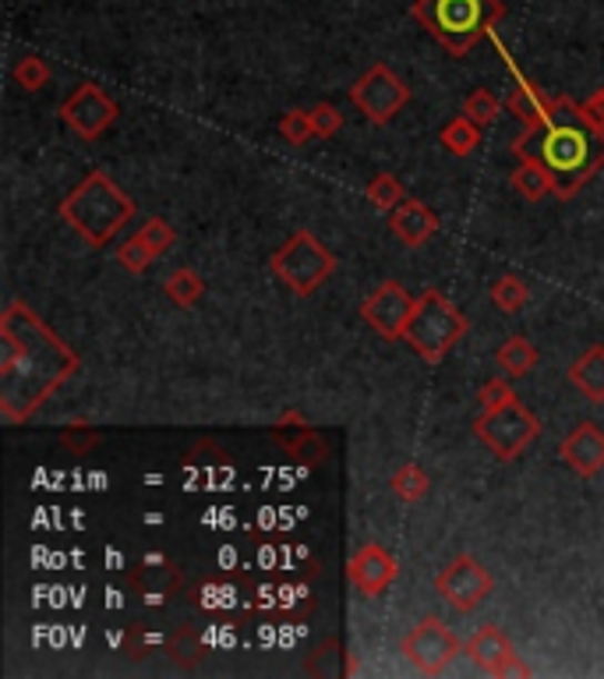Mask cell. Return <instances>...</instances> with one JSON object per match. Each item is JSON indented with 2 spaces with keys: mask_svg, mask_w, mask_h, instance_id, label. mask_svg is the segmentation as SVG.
I'll return each instance as SVG.
<instances>
[{
  "mask_svg": "<svg viewBox=\"0 0 604 679\" xmlns=\"http://www.w3.org/2000/svg\"><path fill=\"white\" fill-rule=\"evenodd\" d=\"M78 355L26 301L0 316V418L22 425L78 372Z\"/></svg>",
  "mask_w": 604,
  "mask_h": 679,
  "instance_id": "cell-1",
  "label": "cell"
},
{
  "mask_svg": "<svg viewBox=\"0 0 604 679\" xmlns=\"http://www.w3.org/2000/svg\"><path fill=\"white\" fill-rule=\"evenodd\" d=\"M541 163L552 170L555 199H562V202H570L576 191L604 167V128H594L587 118H583L580 100L558 96L555 121L544 128Z\"/></svg>",
  "mask_w": 604,
  "mask_h": 679,
  "instance_id": "cell-2",
  "label": "cell"
},
{
  "mask_svg": "<svg viewBox=\"0 0 604 679\" xmlns=\"http://www.w3.org/2000/svg\"><path fill=\"white\" fill-rule=\"evenodd\" d=\"M57 217L89 248H103L134 217V202L107 170H89L57 206Z\"/></svg>",
  "mask_w": 604,
  "mask_h": 679,
  "instance_id": "cell-3",
  "label": "cell"
},
{
  "mask_svg": "<svg viewBox=\"0 0 604 679\" xmlns=\"http://www.w3.org/2000/svg\"><path fill=\"white\" fill-rule=\"evenodd\" d=\"M414 22L432 32L445 53L466 57L484 36L502 22V0H417L411 8Z\"/></svg>",
  "mask_w": 604,
  "mask_h": 679,
  "instance_id": "cell-4",
  "label": "cell"
},
{
  "mask_svg": "<svg viewBox=\"0 0 604 679\" xmlns=\"http://www.w3.org/2000/svg\"><path fill=\"white\" fill-rule=\"evenodd\" d=\"M466 329H471V322H466L463 308L445 298L442 290L427 287L414 301V316L406 322L403 343L411 347L424 365H439L466 337Z\"/></svg>",
  "mask_w": 604,
  "mask_h": 679,
  "instance_id": "cell-5",
  "label": "cell"
},
{
  "mask_svg": "<svg viewBox=\"0 0 604 679\" xmlns=\"http://www.w3.org/2000/svg\"><path fill=\"white\" fill-rule=\"evenodd\" d=\"M333 269H336V256L311 234V230H298V234L283 248L272 251V259H269V273L283 287L294 290L298 298L315 294V290L333 277Z\"/></svg>",
  "mask_w": 604,
  "mask_h": 679,
  "instance_id": "cell-6",
  "label": "cell"
},
{
  "mask_svg": "<svg viewBox=\"0 0 604 679\" xmlns=\"http://www.w3.org/2000/svg\"><path fill=\"white\" fill-rule=\"evenodd\" d=\"M474 436L499 460L510 463V460H520L523 450L541 436V418L520 397H513L510 403L495 407V411H481L474 418Z\"/></svg>",
  "mask_w": 604,
  "mask_h": 679,
  "instance_id": "cell-7",
  "label": "cell"
},
{
  "mask_svg": "<svg viewBox=\"0 0 604 679\" xmlns=\"http://www.w3.org/2000/svg\"><path fill=\"white\" fill-rule=\"evenodd\" d=\"M400 655L421 676H442L456 662V655H463V640L445 627L439 616H424L421 623H414L400 640Z\"/></svg>",
  "mask_w": 604,
  "mask_h": 679,
  "instance_id": "cell-8",
  "label": "cell"
},
{
  "mask_svg": "<svg viewBox=\"0 0 604 679\" xmlns=\"http://www.w3.org/2000/svg\"><path fill=\"white\" fill-rule=\"evenodd\" d=\"M350 103H354L368 121L382 128L411 103V86H406L393 68L379 61L350 86Z\"/></svg>",
  "mask_w": 604,
  "mask_h": 679,
  "instance_id": "cell-9",
  "label": "cell"
},
{
  "mask_svg": "<svg viewBox=\"0 0 604 679\" xmlns=\"http://www.w3.org/2000/svg\"><path fill=\"white\" fill-rule=\"evenodd\" d=\"M435 591L445 606H453L456 612H474L481 601H489L495 591V577L474 556H456L450 559L435 577Z\"/></svg>",
  "mask_w": 604,
  "mask_h": 679,
  "instance_id": "cell-10",
  "label": "cell"
},
{
  "mask_svg": "<svg viewBox=\"0 0 604 679\" xmlns=\"http://www.w3.org/2000/svg\"><path fill=\"white\" fill-rule=\"evenodd\" d=\"M57 113H61V121L78 134V139L95 142V139H103L107 128L117 118H121V107H117L95 82H82V86H74V92L61 103Z\"/></svg>",
  "mask_w": 604,
  "mask_h": 679,
  "instance_id": "cell-11",
  "label": "cell"
},
{
  "mask_svg": "<svg viewBox=\"0 0 604 679\" xmlns=\"http://www.w3.org/2000/svg\"><path fill=\"white\" fill-rule=\"evenodd\" d=\"M414 294L396 280H385L361 301V319L385 340H403L406 322L414 316Z\"/></svg>",
  "mask_w": 604,
  "mask_h": 679,
  "instance_id": "cell-12",
  "label": "cell"
},
{
  "mask_svg": "<svg viewBox=\"0 0 604 679\" xmlns=\"http://www.w3.org/2000/svg\"><path fill=\"white\" fill-rule=\"evenodd\" d=\"M463 655L471 658V666L481 669L484 676H495V679H505V676H531V669L520 662V655L513 648V640L505 637L499 627H481L474 630L471 637L463 640Z\"/></svg>",
  "mask_w": 604,
  "mask_h": 679,
  "instance_id": "cell-13",
  "label": "cell"
},
{
  "mask_svg": "<svg viewBox=\"0 0 604 679\" xmlns=\"http://www.w3.org/2000/svg\"><path fill=\"white\" fill-rule=\"evenodd\" d=\"M346 577H350V585H354L358 595L379 598L400 577V562L385 546H379V541H368V546H361L354 556L346 559Z\"/></svg>",
  "mask_w": 604,
  "mask_h": 679,
  "instance_id": "cell-14",
  "label": "cell"
},
{
  "mask_svg": "<svg viewBox=\"0 0 604 679\" xmlns=\"http://www.w3.org/2000/svg\"><path fill=\"white\" fill-rule=\"evenodd\" d=\"M558 457L580 478H597L604 471V432L594 421H580L576 429L558 442Z\"/></svg>",
  "mask_w": 604,
  "mask_h": 679,
  "instance_id": "cell-15",
  "label": "cell"
},
{
  "mask_svg": "<svg viewBox=\"0 0 604 679\" xmlns=\"http://www.w3.org/2000/svg\"><path fill=\"white\" fill-rule=\"evenodd\" d=\"M128 585L145 601H167L181 591V570H178V562H170L167 556L152 552L128 570Z\"/></svg>",
  "mask_w": 604,
  "mask_h": 679,
  "instance_id": "cell-16",
  "label": "cell"
},
{
  "mask_svg": "<svg viewBox=\"0 0 604 679\" xmlns=\"http://www.w3.org/2000/svg\"><path fill=\"white\" fill-rule=\"evenodd\" d=\"M389 230L406 248H421L439 234V212L421 199H403L389 212Z\"/></svg>",
  "mask_w": 604,
  "mask_h": 679,
  "instance_id": "cell-17",
  "label": "cell"
},
{
  "mask_svg": "<svg viewBox=\"0 0 604 679\" xmlns=\"http://www.w3.org/2000/svg\"><path fill=\"white\" fill-rule=\"evenodd\" d=\"M272 439H276L290 457H301V460H322V453H325L322 436L311 429L298 411L283 415L276 425H272Z\"/></svg>",
  "mask_w": 604,
  "mask_h": 679,
  "instance_id": "cell-18",
  "label": "cell"
},
{
  "mask_svg": "<svg viewBox=\"0 0 604 679\" xmlns=\"http://www.w3.org/2000/svg\"><path fill=\"white\" fill-rule=\"evenodd\" d=\"M570 382H573L587 400L604 403V343L587 347V351H583V355L570 365Z\"/></svg>",
  "mask_w": 604,
  "mask_h": 679,
  "instance_id": "cell-19",
  "label": "cell"
},
{
  "mask_svg": "<svg viewBox=\"0 0 604 679\" xmlns=\"http://www.w3.org/2000/svg\"><path fill=\"white\" fill-rule=\"evenodd\" d=\"M537 361H541L537 347H534L527 337H520V333L505 337V340L499 343V351H495V365H499V372H502L505 379L531 376L534 368H537Z\"/></svg>",
  "mask_w": 604,
  "mask_h": 679,
  "instance_id": "cell-20",
  "label": "cell"
},
{
  "mask_svg": "<svg viewBox=\"0 0 604 679\" xmlns=\"http://www.w3.org/2000/svg\"><path fill=\"white\" fill-rule=\"evenodd\" d=\"M304 672L311 676H354V662H350V651L340 637H329L325 645H319L311 651V658L304 662Z\"/></svg>",
  "mask_w": 604,
  "mask_h": 679,
  "instance_id": "cell-21",
  "label": "cell"
},
{
  "mask_svg": "<svg viewBox=\"0 0 604 679\" xmlns=\"http://www.w3.org/2000/svg\"><path fill=\"white\" fill-rule=\"evenodd\" d=\"M513 191L527 199V202H544L548 196H555L552 170L544 167V163H520L513 170Z\"/></svg>",
  "mask_w": 604,
  "mask_h": 679,
  "instance_id": "cell-22",
  "label": "cell"
},
{
  "mask_svg": "<svg viewBox=\"0 0 604 679\" xmlns=\"http://www.w3.org/2000/svg\"><path fill=\"white\" fill-rule=\"evenodd\" d=\"M481 124H474L471 118H453L450 124L442 128V134H439V142H442V149L450 152V157H456V160H466L471 157V152L481 146Z\"/></svg>",
  "mask_w": 604,
  "mask_h": 679,
  "instance_id": "cell-23",
  "label": "cell"
},
{
  "mask_svg": "<svg viewBox=\"0 0 604 679\" xmlns=\"http://www.w3.org/2000/svg\"><path fill=\"white\" fill-rule=\"evenodd\" d=\"M389 489H393V496L400 502H421L427 496V489H432V478H427V471L421 468V463L406 460L393 471V478H389Z\"/></svg>",
  "mask_w": 604,
  "mask_h": 679,
  "instance_id": "cell-24",
  "label": "cell"
},
{
  "mask_svg": "<svg viewBox=\"0 0 604 679\" xmlns=\"http://www.w3.org/2000/svg\"><path fill=\"white\" fill-rule=\"evenodd\" d=\"M163 290H167V298H170L173 304L194 308V304L205 298V280L194 273L191 266H181V269H173V273L163 280Z\"/></svg>",
  "mask_w": 604,
  "mask_h": 679,
  "instance_id": "cell-25",
  "label": "cell"
},
{
  "mask_svg": "<svg viewBox=\"0 0 604 679\" xmlns=\"http://www.w3.org/2000/svg\"><path fill=\"white\" fill-rule=\"evenodd\" d=\"M492 301H495L499 312L516 316V312H523V308H527V301H531V287H527V280L516 277V273L499 277V280L492 283Z\"/></svg>",
  "mask_w": 604,
  "mask_h": 679,
  "instance_id": "cell-26",
  "label": "cell"
},
{
  "mask_svg": "<svg viewBox=\"0 0 604 679\" xmlns=\"http://www.w3.org/2000/svg\"><path fill=\"white\" fill-rule=\"evenodd\" d=\"M170 658L181 669H199V662L205 658V640L199 627H178V633L170 637Z\"/></svg>",
  "mask_w": 604,
  "mask_h": 679,
  "instance_id": "cell-27",
  "label": "cell"
},
{
  "mask_svg": "<svg viewBox=\"0 0 604 679\" xmlns=\"http://www.w3.org/2000/svg\"><path fill=\"white\" fill-rule=\"evenodd\" d=\"M403 199H406V191H403V181L396 178V173H375V178L368 181V202H372L375 209L393 212Z\"/></svg>",
  "mask_w": 604,
  "mask_h": 679,
  "instance_id": "cell-28",
  "label": "cell"
},
{
  "mask_svg": "<svg viewBox=\"0 0 604 679\" xmlns=\"http://www.w3.org/2000/svg\"><path fill=\"white\" fill-rule=\"evenodd\" d=\"M499 110H502V103H499V96H495L492 89H474V92L463 100V113H466V118H471L474 124H481V128L495 124Z\"/></svg>",
  "mask_w": 604,
  "mask_h": 679,
  "instance_id": "cell-29",
  "label": "cell"
},
{
  "mask_svg": "<svg viewBox=\"0 0 604 679\" xmlns=\"http://www.w3.org/2000/svg\"><path fill=\"white\" fill-rule=\"evenodd\" d=\"M155 259H160V256H155V251L142 241V234L128 238L121 248H117V262H121L128 273H134V277H142Z\"/></svg>",
  "mask_w": 604,
  "mask_h": 679,
  "instance_id": "cell-30",
  "label": "cell"
},
{
  "mask_svg": "<svg viewBox=\"0 0 604 679\" xmlns=\"http://www.w3.org/2000/svg\"><path fill=\"white\" fill-rule=\"evenodd\" d=\"M11 74H14V82L22 86V89H29V92H39L50 82V68H47V61L39 53H26L22 61L11 68Z\"/></svg>",
  "mask_w": 604,
  "mask_h": 679,
  "instance_id": "cell-31",
  "label": "cell"
},
{
  "mask_svg": "<svg viewBox=\"0 0 604 679\" xmlns=\"http://www.w3.org/2000/svg\"><path fill=\"white\" fill-rule=\"evenodd\" d=\"M280 134L290 146H304L308 139H315V124H311V110H286L280 118Z\"/></svg>",
  "mask_w": 604,
  "mask_h": 679,
  "instance_id": "cell-32",
  "label": "cell"
},
{
  "mask_svg": "<svg viewBox=\"0 0 604 679\" xmlns=\"http://www.w3.org/2000/svg\"><path fill=\"white\" fill-rule=\"evenodd\" d=\"M142 241L155 251V256H163V251H170L173 244H178V230H173L163 217H152L145 220V227L139 230Z\"/></svg>",
  "mask_w": 604,
  "mask_h": 679,
  "instance_id": "cell-33",
  "label": "cell"
},
{
  "mask_svg": "<svg viewBox=\"0 0 604 679\" xmlns=\"http://www.w3.org/2000/svg\"><path fill=\"white\" fill-rule=\"evenodd\" d=\"M513 397H516V390L510 386V379H505V376H495V379H489V382L481 386L477 403H481V411H495V407L510 403Z\"/></svg>",
  "mask_w": 604,
  "mask_h": 679,
  "instance_id": "cell-34",
  "label": "cell"
},
{
  "mask_svg": "<svg viewBox=\"0 0 604 679\" xmlns=\"http://www.w3.org/2000/svg\"><path fill=\"white\" fill-rule=\"evenodd\" d=\"M311 124H315V139H333L343 128V118L333 103H315L311 107Z\"/></svg>",
  "mask_w": 604,
  "mask_h": 679,
  "instance_id": "cell-35",
  "label": "cell"
},
{
  "mask_svg": "<svg viewBox=\"0 0 604 679\" xmlns=\"http://www.w3.org/2000/svg\"><path fill=\"white\" fill-rule=\"evenodd\" d=\"M95 442H100V429H92V425H68L61 432V446L71 453H89Z\"/></svg>",
  "mask_w": 604,
  "mask_h": 679,
  "instance_id": "cell-36",
  "label": "cell"
},
{
  "mask_svg": "<svg viewBox=\"0 0 604 679\" xmlns=\"http://www.w3.org/2000/svg\"><path fill=\"white\" fill-rule=\"evenodd\" d=\"M121 648H124L131 658H145V655L152 651V637L145 633V627H142V623H131V627L124 630Z\"/></svg>",
  "mask_w": 604,
  "mask_h": 679,
  "instance_id": "cell-37",
  "label": "cell"
},
{
  "mask_svg": "<svg viewBox=\"0 0 604 679\" xmlns=\"http://www.w3.org/2000/svg\"><path fill=\"white\" fill-rule=\"evenodd\" d=\"M587 103H591V107L597 110V118L604 121V89H601V92H594V96H591V100H587Z\"/></svg>",
  "mask_w": 604,
  "mask_h": 679,
  "instance_id": "cell-38",
  "label": "cell"
}]
</instances>
